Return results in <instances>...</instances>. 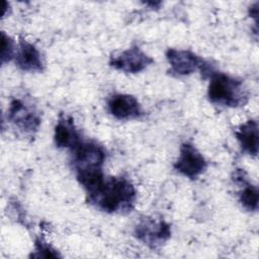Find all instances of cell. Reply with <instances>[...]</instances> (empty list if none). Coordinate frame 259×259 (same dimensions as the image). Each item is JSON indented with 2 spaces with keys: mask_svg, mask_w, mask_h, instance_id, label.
<instances>
[{
  "mask_svg": "<svg viewBox=\"0 0 259 259\" xmlns=\"http://www.w3.org/2000/svg\"><path fill=\"white\" fill-rule=\"evenodd\" d=\"M137 191L130 180L124 177H108L92 193L87 200L98 209L109 213H125L136 203Z\"/></svg>",
  "mask_w": 259,
  "mask_h": 259,
  "instance_id": "obj_1",
  "label": "cell"
},
{
  "mask_svg": "<svg viewBox=\"0 0 259 259\" xmlns=\"http://www.w3.org/2000/svg\"><path fill=\"white\" fill-rule=\"evenodd\" d=\"M209 76L207 96L211 103L228 107H238L246 103L248 97L242 81L212 71Z\"/></svg>",
  "mask_w": 259,
  "mask_h": 259,
  "instance_id": "obj_2",
  "label": "cell"
},
{
  "mask_svg": "<svg viewBox=\"0 0 259 259\" xmlns=\"http://www.w3.org/2000/svg\"><path fill=\"white\" fill-rule=\"evenodd\" d=\"M135 236L151 249L161 247L171 236L169 224L163 220L143 218L135 227Z\"/></svg>",
  "mask_w": 259,
  "mask_h": 259,
  "instance_id": "obj_3",
  "label": "cell"
},
{
  "mask_svg": "<svg viewBox=\"0 0 259 259\" xmlns=\"http://www.w3.org/2000/svg\"><path fill=\"white\" fill-rule=\"evenodd\" d=\"M173 167L183 176L196 179L205 171L207 163L201 153L191 143L186 142L181 145L179 157Z\"/></svg>",
  "mask_w": 259,
  "mask_h": 259,
  "instance_id": "obj_4",
  "label": "cell"
},
{
  "mask_svg": "<svg viewBox=\"0 0 259 259\" xmlns=\"http://www.w3.org/2000/svg\"><path fill=\"white\" fill-rule=\"evenodd\" d=\"M8 119L20 132L24 134H33L40 124L39 115L34 109L27 106L20 99H13L8 108Z\"/></svg>",
  "mask_w": 259,
  "mask_h": 259,
  "instance_id": "obj_5",
  "label": "cell"
},
{
  "mask_svg": "<svg viewBox=\"0 0 259 259\" xmlns=\"http://www.w3.org/2000/svg\"><path fill=\"white\" fill-rule=\"evenodd\" d=\"M166 58L170 65L169 73L175 76H186L192 74L197 69H202L204 61L188 50L168 49Z\"/></svg>",
  "mask_w": 259,
  "mask_h": 259,
  "instance_id": "obj_6",
  "label": "cell"
},
{
  "mask_svg": "<svg viewBox=\"0 0 259 259\" xmlns=\"http://www.w3.org/2000/svg\"><path fill=\"white\" fill-rule=\"evenodd\" d=\"M153 62V59L146 55L139 47H132L119 55L111 57L109 65L124 73L136 74L145 70Z\"/></svg>",
  "mask_w": 259,
  "mask_h": 259,
  "instance_id": "obj_7",
  "label": "cell"
},
{
  "mask_svg": "<svg viewBox=\"0 0 259 259\" xmlns=\"http://www.w3.org/2000/svg\"><path fill=\"white\" fill-rule=\"evenodd\" d=\"M75 169L102 167L106 154L102 146L94 141H83L72 150Z\"/></svg>",
  "mask_w": 259,
  "mask_h": 259,
  "instance_id": "obj_8",
  "label": "cell"
},
{
  "mask_svg": "<svg viewBox=\"0 0 259 259\" xmlns=\"http://www.w3.org/2000/svg\"><path fill=\"white\" fill-rule=\"evenodd\" d=\"M107 108L112 116L119 120H130L142 115V106L138 99L130 94H113L107 100Z\"/></svg>",
  "mask_w": 259,
  "mask_h": 259,
  "instance_id": "obj_9",
  "label": "cell"
},
{
  "mask_svg": "<svg viewBox=\"0 0 259 259\" xmlns=\"http://www.w3.org/2000/svg\"><path fill=\"white\" fill-rule=\"evenodd\" d=\"M15 64L22 71L41 72L44 69V61L40 52L29 41L21 38L15 53Z\"/></svg>",
  "mask_w": 259,
  "mask_h": 259,
  "instance_id": "obj_10",
  "label": "cell"
},
{
  "mask_svg": "<svg viewBox=\"0 0 259 259\" xmlns=\"http://www.w3.org/2000/svg\"><path fill=\"white\" fill-rule=\"evenodd\" d=\"M55 144L58 148L73 150L80 142V135L71 116H60L55 126Z\"/></svg>",
  "mask_w": 259,
  "mask_h": 259,
  "instance_id": "obj_11",
  "label": "cell"
},
{
  "mask_svg": "<svg viewBox=\"0 0 259 259\" xmlns=\"http://www.w3.org/2000/svg\"><path fill=\"white\" fill-rule=\"evenodd\" d=\"M258 131L257 120L250 119L241 124L235 132L242 150L253 157H256L258 154Z\"/></svg>",
  "mask_w": 259,
  "mask_h": 259,
  "instance_id": "obj_12",
  "label": "cell"
},
{
  "mask_svg": "<svg viewBox=\"0 0 259 259\" xmlns=\"http://www.w3.org/2000/svg\"><path fill=\"white\" fill-rule=\"evenodd\" d=\"M235 180L244 185L243 190L240 193V201L242 205L248 210H252V211L257 210L258 200H259L257 186L252 185L246 180L244 176V171L241 169H238L235 172Z\"/></svg>",
  "mask_w": 259,
  "mask_h": 259,
  "instance_id": "obj_13",
  "label": "cell"
},
{
  "mask_svg": "<svg viewBox=\"0 0 259 259\" xmlns=\"http://www.w3.org/2000/svg\"><path fill=\"white\" fill-rule=\"evenodd\" d=\"M15 56V45L13 39L4 31L1 32V63L9 62Z\"/></svg>",
  "mask_w": 259,
  "mask_h": 259,
  "instance_id": "obj_14",
  "label": "cell"
},
{
  "mask_svg": "<svg viewBox=\"0 0 259 259\" xmlns=\"http://www.w3.org/2000/svg\"><path fill=\"white\" fill-rule=\"evenodd\" d=\"M35 253L31 254L32 257H46V258H56L60 257L55 249H53L44 239L37 238L35 240Z\"/></svg>",
  "mask_w": 259,
  "mask_h": 259,
  "instance_id": "obj_15",
  "label": "cell"
}]
</instances>
